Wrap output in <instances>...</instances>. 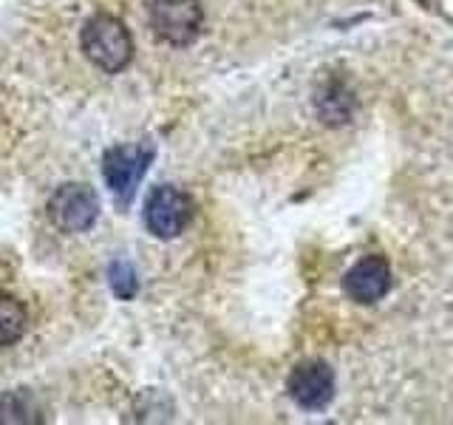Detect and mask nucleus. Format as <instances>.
<instances>
[{
	"mask_svg": "<svg viewBox=\"0 0 453 425\" xmlns=\"http://www.w3.org/2000/svg\"><path fill=\"white\" fill-rule=\"evenodd\" d=\"M82 51L105 74H119L134 60V37L127 26L113 14H94L82 26Z\"/></svg>",
	"mask_w": 453,
	"mask_h": 425,
	"instance_id": "1",
	"label": "nucleus"
},
{
	"mask_svg": "<svg viewBox=\"0 0 453 425\" xmlns=\"http://www.w3.org/2000/svg\"><path fill=\"white\" fill-rule=\"evenodd\" d=\"M153 145L150 142H136V145H117L105 153L103 159V176L111 196L117 198V205L125 210L134 202L139 182L145 179L148 167L153 162Z\"/></svg>",
	"mask_w": 453,
	"mask_h": 425,
	"instance_id": "2",
	"label": "nucleus"
},
{
	"mask_svg": "<svg viewBox=\"0 0 453 425\" xmlns=\"http://www.w3.org/2000/svg\"><path fill=\"white\" fill-rule=\"evenodd\" d=\"M153 35L170 46H190L204 28L202 0H153L150 4Z\"/></svg>",
	"mask_w": 453,
	"mask_h": 425,
	"instance_id": "3",
	"label": "nucleus"
},
{
	"mask_svg": "<svg viewBox=\"0 0 453 425\" xmlns=\"http://www.w3.org/2000/svg\"><path fill=\"white\" fill-rule=\"evenodd\" d=\"M49 216L63 233H88L99 219V196L82 182L60 184L49 198Z\"/></svg>",
	"mask_w": 453,
	"mask_h": 425,
	"instance_id": "4",
	"label": "nucleus"
},
{
	"mask_svg": "<svg viewBox=\"0 0 453 425\" xmlns=\"http://www.w3.org/2000/svg\"><path fill=\"white\" fill-rule=\"evenodd\" d=\"M193 219L190 196L176 184H159L145 198V227L156 238H176Z\"/></svg>",
	"mask_w": 453,
	"mask_h": 425,
	"instance_id": "5",
	"label": "nucleus"
},
{
	"mask_svg": "<svg viewBox=\"0 0 453 425\" xmlns=\"http://www.w3.org/2000/svg\"><path fill=\"white\" fill-rule=\"evenodd\" d=\"M287 391L306 411H320L332 403L334 397V372L329 363L323 360H303L292 368L287 380Z\"/></svg>",
	"mask_w": 453,
	"mask_h": 425,
	"instance_id": "6",
	"label": "nucleus"
},
{
	"mask_svg": "<svg viewBox=\"0 0 453 425\" xmlns=\"http://www.w3.org/2000/svg\"><path fill=\"white\" fill-rule=\"evenodd\" d=\"M343 290L354 304H377L380 298H386L391 290V267L382 255H368L354 264L346 278H343Z\"/></svg>",
	"mask_w": 453,
	"mask_h": 425,
	"instance_id": "7",
	"label": "nucleus"
},
{
	"mask_svg": "<svg viewBox=\"0 0 453 425\" xmlns=\"http://www.w3.org/2000/svg\"><path fill=\"white\" fill-rule=\"evenodd\" d=\"M354 108H357V97L337 77L326 80L315 94V111L326 125H346L354 117Z\"/></svg>",
	"mask_w": 453,
	"mask_h": 425,
	"instance_id": "8",
	"label": "nucleus"
},
{
	"mask_svg": "<svg viewBox=\"0 0 453 425\" xmlns=\"http://www.w3.org/2000/svg\"><path fill=\"white\" fill-rule=\"evenodd\" d=\"M42 408L28 389L0 394V422H42Z\"/></svg>",
	"mask_w": 453,
	"mask_h": 425,
	"instance_id": "9",
	"label": "nucleus"
},
{
	"mask_svg": "<svg viewBox=\"0 0 453 425\" xmlns=\"http://www.w3.org/2000/svg\"><path fill=\"white\" fill-rule=\"evenodd\" d=\"M28 312L12 295H0V346H12L26 335Z\"/></svg>",
	"mask_w": 453,
	"mask_h": 425,
	"instance_id": "10",
	"label": "nucleus"
},
{
	"mask_svg": "<svg viewBox=\"0 0 453 425\" xmlns=\"http://www.w3.org/2000/svg\"><path fill=\"white\" fill-rule=\"evenodd\" d=\"M108 283H111V292L117 295L119 301H131V298L139 292L136 269L131 267V261H125V259L111 261V267H108Z\"/></svg>",
	"mask_w": 453,
	"mask_h": 425,
	"instance_id": "11",
	"label": "nucleus"
}]
</instances>
